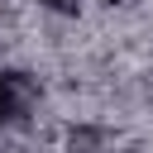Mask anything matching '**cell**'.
<instances>
[{"instance_id":"1","label":"cell","mask_w":153,"mask_h":153,"mask_svg":"<svg viewBox=\"0 0 153 153\" xmlns=\"http://www.w3.org/2000/svg\"><path fill=\"white\" fill-rule=\"evenodd\" d=\"M19 110H24V100H19V86H14V76H5V72H0V129H5V124H10Z\"/></svg>"},{"instance_id":"2","label":"cell","mask_w":153,"mask_h":153,"mask_svg":"<svg viewBox=\"0 0 153 153\" xmlns=\"http://www.w3.org/2000/svg\"><path fill=\"white\" fill-rule=\"evenodd\" d=\"M38 5H48V10H72V0H38Z\"/></svg>"},{"instance_id":"3","label":"cell","mask_w":153,"mask_h":153,"mask_svg":"<svg viewBox=\"0 0 153 153\" xmlns=\"http://www.w3.org/2000/svg\"><path fill=\"white\" fill-rule=\"evenodd\" d=\"M100 5H124V0H100Z\"/></svg>"}]
</instances>
